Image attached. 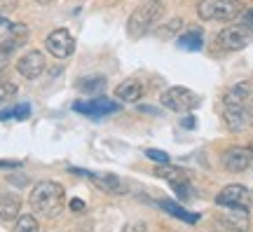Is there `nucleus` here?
<instances>
[{"mask_svg": "<svg viewBox=\"0 0 253 232\" xmlns=\"http://www.w3.org/2000/svg\"><path fill=\"white\" fill-rule=\"evenodd\" d=\"M31 209L42 218H56L66 206V190L56 181H42L31 190Z\"/></svg>", "mask_w": 253, "mask_h": 232, "instance_id": "f257e3e1", "label": "nucleus"}, {"mask_svg": "<svg viewBox=\"0 0 253 232\" xmlns=\"http://www.w3.org/2000/svg\"><path fill=\"white\" fill-rule=\"evenodd\" d=\"M242 0H202L197 5V14L204 21H232L242 17Z\"/></svg>", "mask_w": 253, "mask_h": 232, "instance_id": "f03ea898", "label": "nucleus"}, {"mask_svg": "<svg viewBox=\"0 0 253 232\" xmlns=\"http://www.w3.org/2000/svg\"><path fill=\"white\" fill-rule=\"evenodd\" d=\"M160 17H162V5H160L157 0H150V2H145V5H141V7H136L134 12H131L129 21H126L129 36L131 38L145 36V33L157 24V19Z\"/></svg>", "mask_w": 253, "mask_h": 232, "instance_id": "7ed1b4c3", "label": "nucleus"}, {"mask_svg": "<svg viewBox=\"0 0 253 232\" xmlns=\"http://www.w3.org/2000/svg\"><path fill=\"white\" fill-rule=\"evenodd\" d=\"M223 120L230 132H244L253 127V96L242 103H225L223 106Z\"/></svg>", "mask_w": 253, "mask_h": 232, "instance_id": "20e7f679", "label": "nucleus"}, {"mask_svg": "<svg viewBox=\"0 0 253 232\" xmlns=\"http://www.w3.org/2000/svg\"><path fill=\"white\" fill-rule=\"evenodd\" d=\"M202 103V98L195 94L188 87H169V90L162 94V106L169 108V110H176V113H185V110H192Z\"/></svg>", "mask_w": 253, "mask_h": 232, "instance_id": "39448f33", "label": "nucleus"}, {"mask_svg": "<svg viewBox=\"0 0 253 232\" xmlns=\"http://www.w3.org/2000/svg\"><path fill=\"white\" fill-rule=\"evenodd\" d=\"M253 38V31L244 24H230L227 28H223L218 33V45L227 49V52H237V49H244Z\"/></svg>", "mask_w": 253, "mask_h": 232, "instance_id": "423d86ee", "label": "nucleus"}, {"mask_svg": "<svg viewBox=\"0 0 253 232\" xmlns=\"http://www.w3.org/2000/svg\"><path fill=\"white\" fill-rule=\"evenodd\" d=\"M45 47L47 52L56 56V59H68L73 52H75V38L71 36L68 28H56L52 31L45 40Z\"/></svg>", "mask_w": 253, "mask_h": 232, "instance_id": "0eeeda50", "label": "nucleus"}, {"mask_svg": "<svg viewBox=\"0 0 253 232\" xmlns=\"http://www.w3.org/2000/svg\"><path fill=\"white\" fill-rule=\"evenodd\" d=\"M216 204L223 206V209H246L251 206V192L246 190L244 186H227L223 187L216 197Z\"/></svg>", "mask_w": 253, "mask_h": 232, "instance_id": "6e6552de", "label": "nucleus"}, {"mask_svg": "<svg viewBox=\"0 0 253 232\" xmlns=\"http://www.w3.org/2000/svg\"><path fill=\"white\" fill-rule=\"evenodd\" d=\"M253 164V150L251 148H244V145H235L230 150L223 152V167L232 174H239V171H246Z\"/></svg>", "mask_w": 253, "mask_h": 232, "instance_id": "1a4fd4ad", "label": "nucleus"}, {"mask_svg": "<svg viewBox=\"0 0 253 232\" xmlns=\"http://www.w3.org/2000/svg\"><path fill=\"white\" fill-rule=\"evenodd\" d=\"M17 71H19V75L26 78V80H36V78H40L42 71H45V54L38 52V49L26 52L17 61Z\"/></svg>", "mask_w": 253, "mask_h": 232, "instance_id": "9d476101", "label": "nucleus"}, {"mask_svg": "<svg viewBox=\"0 0 253 232\" xmlns=\"http://www.w3.org/2000/svg\"><path fill=\"white\" fill-rule=\"evenodd\" d=\"M73 108L82 113V115H89V117H103V115H110V113H115L120 110V106L115 101H108V98H91V101H75Z\"/></svg>", "mask_w": 253, "mask_h": 232, "instance_id": "9b49d317", "label": "nucleus"}, {"mask_svg": "<svg viewBox=\"0 0 253 232\" xmlns=\"http://www.w3.org/2000/svg\"><path fill=\"white\" fill-rule=\"evenodd\" d=\"M73 171H75V174H82V176H87V179H91L94 183H96L99 190L110 192V195H122V192L126 190L125 183H122L118 176H113V174H87V171H78V169H73Z\"/></svg>", "mask_w": 253, "mask_h": 232, "instance_id": "f8f14e48", "label": "nucleus"}, {"mask_svg": "<svg viewBox=\"0 0 253 232\" xmlns=\"http://www.w3.org/2000/svg\"><path fill=\"white\" fill-rule=\"evenodd\" d=\"M115 94H118L120 101H125V103H134V101H138V98H141L143 87H141V82H138V80L129 78V80H125L122 85H118Z\"/></svg>", "mask_w": 253, "mask_h": 232, "instance_id": "ddd939ff", "label": "nucleus"}, {"mask_svg": "<svg viewBox=\"0 0 253 232\" xmlns=\"http://www.w3.org/2000/svg\"><path fill=\"white\" fill-rule=\"evenodd\" d=\"M19 209H21L19 197L9 195V192H0V218L2 221H14L19 216Z\"/></svg>", "mask_w": 253, "mask_h": 232, "instance_id": "4468645a", "label": "nucleus"}, {"mask_svg": "<svg viewBox=\"0 0 253 232\" xmlns=\"http://www.w3.org/2000/svg\"><path fill=\"white\" fill-rule=\"evenodd\" d=\"M155 174H157L160 179L169 181L171 186H178V183H190V181H188V174H185V171H183L181 167H171L169 162H167L164 167H162V164H160V167L155 169Z\"/></svg>", "mask_w": 253, "mask_h": 232, "instance_id": "2eb2a0df", "label": "nucleus"}, {"mask_svg": "<svg viewBox=\"0 0 253 232\" xmlns=\"http://www.w3.org/2000/svg\"><path fill=\"white\" fill-rule=\"evenodd\" d=\"M253 96V82H237L235 87L225 92V101L223 103H242L246 98Z\"/></svg>", "mask_w": 253, "mask_h": 232, "instance_id": "dca6fc26", "label": "nucleus"}, {"mask_svg": "<svg viewBox=\"0 0 253 232\" xmlns=\"http://www.w3.org/2000/svg\"><path fill=\"white\" fill-rule=\"evenodd\" d=\"M202 45H204V38H202V31H197V28H192L188 33H181V36H178V47H181V49L199 52Z\"/></svg>", "mask_w": 253, "mask_h": 232, "instance_id": "f3484780", "label": "nucleus"}, {"mask_svg": "<svg viewBox=\"0 0 253 232\" xmlns=\"http://www.w3.org/2000/svg\"><path fill=\"white\" fill-rule=\"evenodd\" d=\"M225 223L237 232H244L249 228V216H246V209H230V214L225 216Z\"/></svg>", "mask_w": 253, "mask_h": 232, "instance_id": "a211bd4d", "label": "nucleus"}, {"mask_svg": "<svg viewBox=\"0 0 253 232\" xmlns=\"http://www.w3.org/2000/svg\"><path fill=\"white\" fill-rule=\"evenodd\" d=\"M160 204H162V209H167L169 214L178 216V218H183V221H185V223H190V225H195V223L199 221V216H197V214H190V211H185L183 206H176L173 202H169V199H162Z\"/></svg>", "mask_w": 253, "mask_h": 232, "instance_id": "6ab92c4d", "label": "nucleus"}, {"mask_svg": "<svg viewBox=\"0 0 253 232\" xmlns=\"http://www.w3.org/2000/svg\"><path fill=\"white\" fill-rule=\"evenodd\" d=\"M106 87V78H82L78 80V90L84 94H99Z\"/></svg>", "mask_w": 253, "mask_h": 232, "instance_id": "aec40b11", "label": "nucleus"}, {"mask_svg": "<svg viewBox=\"0 0 253 232\" xmlns=\"http://www.w3.org/2000/svg\"><path fill=\"white\" fill-rule=\"evenodd\" d=\"M31 117V106L28 103H19L14 108H7L0 113V120H26Z\"/></svg>", "mask_w": 253, "mask_h": 232, "instance_id": "412c9836", "label": "nucleus"}, {"mask_svg": "<svg viewBox=\"0 0 253 232\" xmlns=\"http://www.w3.org/2000/svg\"><path fill=\"white\" fill-rule=\"evenodd\" d=\"M12 232H38V221H36V216H19L17 218V223H14V230Z\"/></svg>", "mask_w": 253, "mask_h": 232, "instance_id": "4be33fe9", "label": "nucleus"}, {"mask_svg": "<svg viewBox=\"0 0 253 232\" xmlns=\"http://www.w3.org/2000/svg\"><path fill=\"white\" fill-rule=\"evenodd\" d=\"M19 43H7V45H0V71L5 68L9 63V54H12V49L17 47Z\"/></svg>", "mask_w": 253, "mask_h": 232, "instance_id": "5701e85b", "label": "nucleus"}, {"mask_svg": "<svg viewBox=\"0 0 253 232\" xmlns=\"http://www.w3.org/2000/svg\"><path fill=\"white\" fill-rule=\"evenodd\" d=\"M17 94V85H12V82H0V103L2 101H7Z\"/></svg>", "mask_w": 253, "mask_h": 232, "instance_id": "b1692460", "label": "nucleus"}, {"mask_svg": "<svg viewBox=\"0 0 253 232\" xmlns=\"http://www.w3.org/2000/svg\"><path fill=\"white\" fill-rule=\"evenodd\" d=\"M145 155H148L150 160L160 162V164H167V162H169V155H167V152H162V150H145Z\"/></svg>", "mask_w": 253, "mask_h": 232, "instance_id": "393cba45", "label": "nucleus"}, {"mask_svg": "<svg viewBox=\"0 0 253 232\" xmlns=\"http://www.w3.org/2000/svg\"><path fill=\"white\" fill-rule=\"evenodd\" d=\"M242 24H244V26H249L253 31V7L246 9V12H242Z\"/></svg>", "mask_w": 253, "mask_h": 232, "instance_id": "a878e982", "label": "nucleus"}, {"mask_svg": "<svg viewBox=\"0 0 253 232\" xmlns=\"http://www.w3.org/2000/svg\"><path fill=\"white\" fill-rule=\"evenodd\" d=\"M71 209H73V211H82V209H84V202L75 197V199H71Z\"/></svg>", "mask_w": 253, "mask_h": 232, "instance_id": "bb28decb", "label": "nucleus"}, {"mask_svg": "<svg viewBox=\"0 0 253 232\" xmlns=\"http://www.w3.org/2000/svg\"><path fill=\"white\" fill-rule=\"evenodd\" d=\"M183 127L192 129V127H195V117H185V120H183Z\"/></svg>", "mask_w": 253, "mask_h": 232, "instance_id": "cd10ccee", "label": "nucleus"}, {"mask_svg": "<svg viewBox=\"0 0 253 232\" xmlns=\"http://www.w3.org/2000/svg\"><path fill=\"white\" fill-rule=\"evenodd\" d=\"M36 2H40V5H49V2H54V0H36Z\"/></svg>", "mask_w": 253, "mask_h": 232, "instance_id": "c85d7f7f", "label": "nucleus"}, {"mask_svg": "<svg viewBox=\"0 0 253 232\" xmlns=\"http://www.w3.org/2000/svg\"><path fill=\"white\" fill-rule=\"evenodd\" d=\"M157 2H162V0H157Z\"/></svg>", "mask_w": 253, "mask_h": 232, "instance_id": "c756f323", "label": "nucleus"}]
</instances>
